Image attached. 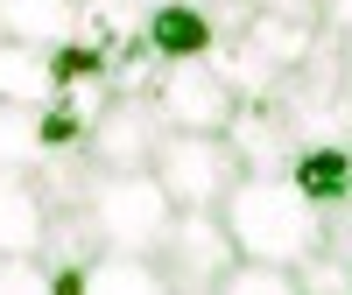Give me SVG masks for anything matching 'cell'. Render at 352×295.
<instances>
[{
  "label": "cell",
  "mask_w": 352,
  "mask_h": 295,
  "mask_svg": "<svg viewBox=\"0 0 352 295\" xmlns=\"http://www.w3.org/2000/svg\"><path fill=\"white\" fill-rule=\"evenodd\" d=\"M219 218L232 232V246H240V260H268V268H303L331 232V211L296 176H240L226 190Z\"/></svg>",
  "instance_id": "obj_1"
},
{
  "label": "cell",
  "mask_w": 352,
  "mask_h": 295,
  "mask_svg": "<svg viewBox=\"0 0 352 295\" xmlns=\"http://www.w3.org/2000/svg\"><path fill=\"white\" fill-rule=\"evenodd\" d=\"M78 211L92 225V239L113 246V253H162L176 204L155 183V169H92Z\"/></svg>",
  "instance_id": "obj_2"
},
{
  "label": "cell",
  "mask_w": 352,
  "mask_h": 295,
  "mask_svg": "<svg viewBox=\"0 0 352 295\" xmlns=\"http://www.w3.org/2000/svg\"><path fill=\"white\" fill-rule=\"evenodd\" d=\"M148 169L176 211H219L226 190L240 183V155L226 148V134H162Z\"/></svg>",
  "instance_id": "obj_3"
},
{
  "label": "cell",
  "mask_w": 352,
  "mask_h": 295,
  "mask_svg": "<svg viewBox=\"0 0 352 295\" xmlns=\"http://www.w3.org/2000/svg\"><path fill=\"white\" fill-rule=\"evenodd\" d=\"M162 134H169V120L155 113L148 92H113L99 106V120L85 127V155H92V169H148Z\"/></svg>",
  "instance_id": "obj_4"
},
{
  "label": "cell",
  "mask_w": 352,
  "mask_h": 295,
  "mask_svg": "<svg viewBox=\"0 0 352 295\" xmlns=\"http://www.w3.org/2000/svg\"><path fill=\"white\" fill-rule=\"evenodd\" d=\"M148 99L169 120V134H226L232 106H240L212 64H162L155 84H148Z\"/></svg>",
  "instance_id": "obj_5"
},
{
  "label": "cell",
  "mask_w": 352,
  "mask_h": 295,
  "mask_svg": "<svg viewBox=\"0 0 352 295\" xmlns=\"http://www.w3.org/2000/svg\"><path fill=\"white\" fill-rule=\"evenodd\" d=\"M155 260H162V274H169L176 288H219L226 268L240 260V246H232V232H226L219 211H176Z\"/></svg>",
  "instance_id": "obj_6"
},
{
  "label": "cell",
  "mask_w": 352,
  "mask_h": 295,
  "mask_svg": "<svg viewBox=\"0 0 352 295\" xmlns=\"http://www.w3.org/2000/svg\"><path fill=\"white\" fill-rule=\"evenodd\" d=\"M226 148L240 155V176H289V162H296L303 141L282 120V106H232Z\"/></svg>",
  "instance_id": "obj_7"
},
{
  "label": "cell",
  "mask_w": 352,
  "mask_h": 295,
  "mask_svg": "<svg viewBox=\"0 0 352 295\" xmlns=\"http://www.w3.org/2000/svg\"><path fill=\"white\" fill-rule=\"evenodd\" d=\"M141 43H148L162 64H204L212 43H219V21H212V8L162 0V8H148V21H141Z\"/></svg>",
  "instance_id": "obj_8"
},
{
  "label": "cell",
  "mask_w": 352,
  "mask_h": 295,
  "mask_svg": "<svg viewBox=\"0 0 352 295\" xmlns=\"http://www.w3.org/2000/svg\"><path fill=\"white\" fill-rule=\"evenodd\" d=\"M50 246V197L36 169H0V253H43Z\"/></svg>",
  "instance_id": "obj_9"
},
{
  "label": "cell",
  "mask_w": 352,
  "mask_h": 295,
  "mask_svg": "<svg viewBox=\"0 0 352 295\" xmlns=\"http://www.w3.org/2000/svg\"><path fill=\"white\" fill-rule=\"evenodd\" d=\"M240 36L268 56L282 78H289V71H303L310 56H317V43H324V21H317V14H261V8H254V21L240 28Z\"/></svg>",
  "instance_id": "obj_10"
},
{
  "label": "cell",
  "mask_w": 352,
  "mask_h": 295,
  "mask_svg": "<svg viewBox=\"0 0 352 295\" xmlns=\"http://www.w3.org/2000/svg\"><path fill=\"white\" fill-rule=\"evenodd\" d=\"M204 64L226 78V92L240 99V106H275V92H282V71H275V64H268V56H261L247 36H219Z\"/></svg>",
  "instance_id": "obj_11"
},
{
  "label": "cell",
  "mask_w": 352,
  "mask_h": 295,
  "mask_svg": "<svg viewBox=\"0 0 352 295\" xmlns=\"http://www.w3.org/2000/svg\"><path fill=\"white\" fill-rule=\"evenodd\" d=\"M85 295H176V281L162 274L155 253H113L99 246L85 260Z\"/></svg>",
  "instance_id": "obj_12"
},
{
  "label": "cell",
  "mask_w": 352,
  "mask_h": 295,
  "mask_svg": "<svg viewBox=\"0 0 352 295\" xmlns=\"http://www.w3.org/2000/svg\"><path fill=\"white\" fill-rule=\"evenodd\" d=\"M289 176H296V183L324 204V211L352 204V141H310V148H296Z\"/></svg>",
  "instance_id": "obj_13"
},
{
  "label": "cell",
  "mask_w": 352,
  "mask_h": 295,
  "mask_svg": "<svg viewBox=\"0 0 352 295\" xmlns=\"http://www.w3.org/2000/svg\"><path fill=\"white\" fill-rule=\"evenodd\" d=\"M0 36L56 49L64 36H78V0H0Z\"/></svg>",
  "instance_id": "obj_14"
},
{
  "label": "cell",
  "mask_w": 352,
  "mask_h": 295,
  "mask_svg": "<svg viewBox=\"0 0 352 295\" xmlns=\"http://www.w3.org/2000/svg\"><path fill=\"white\" fill-rule=\"evenodd\" d=\"M0 99H8V106H50V99H56V78H50V49L0 36Z\"/></svg>",
  "instance_id": "obj_15"
},
{
  "label": "cell",
  "mask_w": 352,
  "mask_h": 295,
  "mask_svg": "<svg viewBox=\"0 0 352 295\" xmlns=\"http://www.w3.org/2000/svg\"><path fill=\"white\" fill-rule=\"evenodd\" d=\"M141 21L148 14H141L134 0H78V36L99 43L106 56H120L127 43H141Z\"/></svg>",
  "instance_id": "obj_16"
},
{
  "label": "cell",
  "mask_w": 352,
  "mask_h": 295,
  "mask_svg": "<svg viewBox=\"0 0 352 295\" xmlns=\"http://www.w3.org/2000/svg\"><path fill=\"white\" fill-rule=\"evenodd\" d=\"M43 148V106H8L0 99V169H36Z\"/></svg>",
  "instance_id": "obj_17"
},
{
  "label": "cell",
  "mask_w": 352,
  "mask_h": 295,
  "mask_svg": "<svg viewBox=\"0 0 352 295\" xmlns=\"http://www.w3.org/2000/svg\"><path fill=\"white\" fill-rule=\"evenodd\" d=\"M212 295H303L296 288V268H268V260H232L226 281Z\"/></svg>",
  "instance_id": "obj_18"
},
{
  "label": "cell",
  "mask_w": 352,
  "mask_h": 295,
  "mask_svg": "<svg viewBox=\"0 0 352 295\" xmlns=\"http://www.w3.org/2000/svg\"><path fill=\"white\" fill-rule=\"evenodd\" d=\"M296 288L303 295H352V260L331 253V246H317L303 268H296Z\"/></svg>",
  "instance_id": "obj_19"
},
{
  "label": "cell",
  "mask_w": 352,
  "mask_h": 295,
  "mask_svg": "<svg viewBox=\"0 0 352 295\" xmlns=\"http://www.w3.org/2000/svg\"><path fill=\"white\" fill-rule=\"evenodd\" d=\"M0 295H50V260L43 253H0Z\"/></svg>",
  "instance_id": "obj_20"
},
{
  "label": "cell",
  "mask_w": 352,
  "mask_h": 295,
  "mask_svg": "<svg viewBox=\"0 0 352 295\" xmlns=\"http://www.w3.org/2000/svg\"><path fill=\"white\" fill-rule=\"evenodd\" d=\"M317 21H324V36H338L352 49V0H317Z\"/></svg>",
  "instance_id": "obj_21"
},
{
  "label": "cell",
  "mask_w": 352,
  "mask_h": 295,
  "mask_svg": "<svg viewBox=\"0 0 352 295\" xmlns=\"http://www.w3.org/2000/svg\"><path fill=\"white\" fill-rule=\"evenodd\" d=\"M261 14H317V0H254Z\"/></svg>",
  "instance_id": "obj_22"
},
{
  "label": "cell",
  "mask_w": 352,
  "mask_h": 295,
  "mask_svg": "<svg viewBox=\"0 0 352 295\" xmlns=\"http://www.w3.org/2000/svg\"><path fill=\"white\" fill-rule=\"evenodd\" d=\"M134 8H141V14H148V8H162V0H134Z\"/></svg>",
  "instance_id": "obj_23"
},
{
  "label": "cell",
  "mask_w": 352,
  "mask_h": 295,
  "mask_svg": "<svg viewBox=\"0 0 352 295\" xmlns=\"http://www.w3.org/2000/svg\"><path fill=\"white\" fill-rule=\"evenodd\" d=\"M190 8H212V0H190Z\"/></svg>",
  "instance_id": "obj_24"
}]
</instances>
